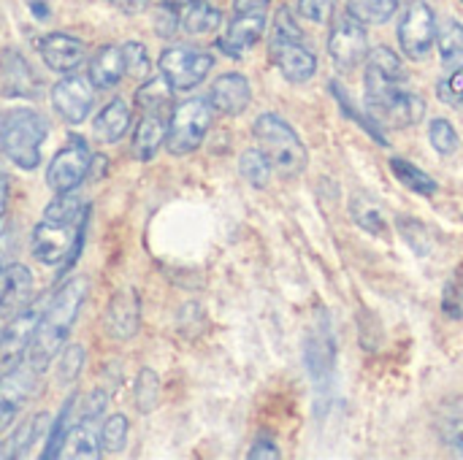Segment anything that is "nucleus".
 I'll return each instance as SVG.
<instances>
[{"mask_svg": "<svg viewBox=\"0 0 463 460\" xmlns=\"http://www.w3.org/2000/svg\"><path fill=\"white\" fill-rule=\"evenodd\" d=\"M437 95H439L442 103H448L453 108H463V70L450 73L448 79H439Z\"/></svg>", "mask_w": 463, "mask_h": 460, "instance_id": "nucleus-45", "label": "nucleus"}, {"mask_svg": "<svg viewBox=\"0 0 463 460\" xmlns=\"http://www.w3.org/2000/svg\"><path fill=\"white\" fill-rule=\"evenodd\" d=\"M336 0H298V14L315 24H326L334 14Z\"/></svg>", "mask_w": 463, "mask_h": 460, "instance_id": "nucleus-46", "label": "nucleus"}, {"mask_svg": "<svg viewBox=\"0 0 463 460\" xmlns=\"http://www.w3.org/2000/svg\"><path fill=\"white\" fill-rule=\"evenodd\" d=\"M214 106L209 103V98H187L182 100L171 117H168V133H165V149L174 157H184L193 155L203 138L212 130L214 122Z\"/></svg>", "mask_w": 463, "mask_h": 460, "instance_id": "nucleus-5", "label": "nucleus"}, {"mask_svg": "<svg viewBox=\"0 0 463 460\" xmlns=\"http://www.w3.org/2000/svg\"><path fill=\"white\" fill-rule=\"evenodd\" d=\"M46 136V117L30 106L8 108L0 117V152L19 171H35L41 165V146Z\"/></svg>", "mask_w": 463, "mask_h": 460, "instance_id": "nucleus-3", "label": "nucleus"}, {"mask_svg": "<svg viewBox=\"0 0 463 460\" xmlns=\"http://www.w3.org/2000/svg\"><path fill=\"white\" fill-rule=\"evenodd\" d=\"M128 434H130V423L122 412L103 418L100 423V450L106 453H122L128 445Z\"/></svg>", "mask_w": 463, "mask_h": 460, "instance_id": "nucleus-36", "label": "nucleus"}, {"mask_svg": "<svg viewBox=\"0 0 463 460\" xmlns=\"http://www.w3.org/2000/svg\"><path fill=\"white\" fill-rule=\"evenodd\" d=\"M266 30V11H258V14H233V19L228 22L225 33L217 38V49L231 57V60H239L244 57L263 35Z\"/></svg>", "mask_w": 463, "mask_h": 460, "instance_id": "nucleus-16", "label": "nucleus"}, {"mask_svg": "<svg viewBox=\"0 0 463 460\" xmlns=\"http://www.w3.org/2000/svg\"><path fill=\"white\" fill-rule=\"evenodd\" d=\"M76 401H79V396H76V393H71V396L62 401L60 415H57V418H54V423L49 426V437H46V445H43V453H41V458L43 460H54L65 453L68 437H71V431H73V412H76Z\"/></svg>", "mask_w": 463, "mask_h": 460, "instance_id": "nucleus-26", "label": "nucleus"}, {"mask_svg": "<svg viewBox=\"0 0 463 460\" xmlns=\"http://www.w3.org/2000/svg\"><path fill=\"white\" fill-rule=\"evenodd\" d=\"M179 19H182L179 8H176V5H168V3H163V0H160L157 11L152 14V24H155V30H157V35H160V38H171V35L179 30Z\"/></svg>", "mask_w": 463, "mask_h": 460, "instance_id": "nucleus-43", "label": "nucleus"}, {"mask_svg": "<svg viewBox=\"0 0 463 460\" xmlns=\"http://www.w3.org/2000/svg\"><path fill=\"white\" fill-rule=\"evenodd\" d=\"M52 98V108L57 111V117L68 125H81L90 111H92V100H95V87L87 76L79 73H62V79L52 87L49 92Z\"/></svg>", "mask_w": 463, "mask_h": 460, "instance_id": "nucleus-12", "label": "nucleus"}, {"mask_svg": "<svg viewBox=\"0 0 463 460\" xmlns=\"http://www.w3.org/2000/svg\"><path fill=\"white\" fill-rule=\"evenodd\" d=\"M133 404L138 415H152L160 404V374L144 366L133 380Z\"/></svg>", "mask_w": 463, "mask_h": 460, "instance_id": "nucleus-31", "label": "nucleus"}, {"mask_svg": "<svg viewBox=\"0 0 463 460\" xmlns=\"http://www.w3.org/2000/svg\"><path fill=\"white\" fill-rule=\"evenodd\" d=\"M439 437H442V442H445L453 453L463 455V407H450V409L442 412Z\"/></svg>", "mask_w": 463, "mask_h": 460, "instance_id": "nucleus-40", "label": "nucleus"}, {"mask_svg": "<svg viewBox=\"0 0 463 460\" xmlns=\"http://www.w3.org/2000/svg\"><path fill=\"white\" fill-rule=\"evenodd\" d=\"M209 103L222 117H239L252 103V87L244 73H222L209 89Z\"/></svg>", "mask_w": 463, "mask_h": 460, "instance_id": "nucleus-18", "label": "nucleus"}, {"mask_svg": "<svg viewBox=\"0 0 463 460\" xmlns=\"http://www.w3.org/2000/svg\"><path fill=\"white\" fill-rule=\"evenodd\" d=\"M442 314L463 320V266H458L442 287Z\"/></svg>", "mask_w": 463, "mask_h": 460, "instance_id": "nucleus-39", "label": "nucleus"}, {"mask_svg": "<svg viewBox=\"0 0 463 460\" xmlns=\"http://www.w3.org/2000/svg\"><path fill=\"white\" fill-rule=\"evenodd\" d=\"M30 8L35 11V16H38V19H46V16H49V8H46V3L41 5V3H35V0H30Z\"/></svg>", "mask_w": 463, "mask_h": 460, "instance_id": "nucleus-52", "label": "nucleus"}, {"mask_svg": "<svg viewBox=\"0 0 463 460\" xmlns=\"http://www.w3.org/2000/svg\"><path fill=\"white\" fill-rule=\"evenodd\" d=\"M33 298V271L11 263L0 271V317H11Z\"/></svg>", "mask_w": 463, "mask_h": 460, "instance_id": "nucleus-23", "label": "nucleus"}, {"mask_svg": "<svg viewBox=\"0 0 463 460\" xmlns=\"http://www.w3.org/2000/svg\"><path fill=\"white\" fill-rule=\"evenodd\" d=\"M179 27L190 35H214L222 27V11L206 0H195L190 5H184Z\"/></svg>", "mask_w": 463, "mask_h": 460, "instance_id": "nucleus-27", "label": "nucleus"}, {"mask_svg": "<svg viewBox=\"0 0 463 460\" xmlns=\"http://www.w3.org/2000/svg\"><path fill=\"white\" fill-rule=\"evenodd\" d=\"M391 171H393V176H396L404 187H410V190L418 192V195H437V192H439V184H437L426 171H420L418 165H412V163L404 160V157H393V160H391Z\"/></svg>", "mask_w": 463, "mask_h": 460, "instance_id": "nucleus-34", "label": "nucleus"}, {"mask_svg": "<svg viewBox=\"0 0 463 460\" xmlns=\"http://www.w3.org/2000/svg\"><path fill=\"white\" fill-rule=\"evenodd\" d=\"M214 68L212 52L195 46H168L157 57V73L168 81L174 92H187L198 87Z\"/></svg>", "mask_w": 463, "mask_h": 460, "instance_id": "nucleus-6", "label": "nucleus"}, {"mask_svg": "<svg viewBox=\"0 0 463 460\" xmlns=\"http://www.w3.org/2000/svg\"><path fill=\"white\" fill-rule=\"evenodd\" d=\"M5 209H8V176L0 168V222L5 217Z\"/></svg>", "mask_w": 463, "mask_h": 460, "instance_id": "nucleus-51", "label": "nucleus"}, {"mask_svg": "<svg viewBox=\"0 0 463 460\" xmlns=\"http://www.w3.org/2000/svg\"><path fill=\"white\" fill-rule=\"evenodd\" d=\"M122 46H125V57H128V76L130 79H146V73H149V57H146L144 43L125 41Z\"/></svg>", "mask_w": 463, "mask_h": 460, "instance_id": "nucleus-44", "label": "nucleus"}, {"mask_svg": "<svg viewBox=\"0 0 463 460\" xmlns=\"http://www.w3.org/2000/svg\"><path fill=\"white\" fill-rule=\"evenodd\" d=\"M46 423H49V418L46 415H35V418H30V420H24L11 437H8V442H5V450H3V458H22L38 439H41V434H43V428H46Z\"/></svg>", "mask_w": 463, "mask_h": 460, "instance_id": "nucleus-32", "label": "nucleus"}, {"mask_svg": "<svg viewBox=\"0 0 463 460\" xmlns=\"http://www.w3.org/2000/svg\"><path fill=\"white\" fill-rule=\"evenodd\" d=\"M429 141H431V146H434L442 157L456 155V152H458V144H461L456 127H453L448 119H434V122L429 125Z\"/></svg>", "mask_w": 463, "mask_h": 460, "instance_id": "nucleus-42", "label": "nucleus"}, {"mask_svg": "<svg viewBox=\"0 0 463 460\" xmlns=\"http://www.w3.org/2000/svg\"><path fill=\"white\" fill-rule=\"evenodd\" d=\"M87 79L92 81L95 89H114L117 84H122V79H128L125 46H122V43L100 46V49L90 57Z\"/></svg>", "mask_w": 463, "mask_h": 460, "instance_id": "nucleus-21", "label": "nucleus"}, {"mask_svg": "<svg viewBox=\"0 0 463 460\" xmlns=\"http://www.w3.org/2000/svg\"><path fill=\"white\" fill-rule=\"evenodd\" d=\"M8 255H11V233L8 230H0V271L8 263Z\"/></svg>", "mask_w": 463, "mask_h": 460, "instance_id": "nucleus-50", "label": "nucleus"}, {"mask_svg": "<svg viewBox=\"0 0 463 460\" xmlns=\"http://www.w3.org/2000/svg\"><path fill=\"white\" fill-rule=\"evenodd\" d=\"M103 3H109L111 8H117L125 16H138L152 5V0H103Z\"/></svg>", "mask_w": 463, "mask_h": 460, "instance_id": "nucleus-47", "label": "nucleus"}, {"mask_svg": "<svg viewBox=\"0 0 463 460\" xmlns=\"http://www.w3.org/2000/svg\"><path fill=\"white\" fill-rule=\"evenodd\" d=\"M38 54L54 73H73L87 60V43L71 33H46L38 38Z\"/></svg>", "mask_w": 463, "mask_h": 460, "instance_id": "nucleus-15", "label": "nucleus"}, {"mask_svg": "<svg viewBox=\"0 0 463 460\" xmlns=\"http://www.w3.org/2000/svg\"><path fill=\"white\" fill-rule=\"evenodd\" d=\"M141 325V298L138 290L125 287L119 290L106 306V331L117 342H130Z\"/></svg>", "mask_w": 463, "mask_h": 460, "instance_id": "nucleus-17", "label": "nucleus"}, {"mask_svg": "<svg viewBox=\"0 0 463 460\" xmlns=\"http://www.w3.org/2000/svg\"><path fill=\"white\" fill-rule=\"evenodd\" d=\"M328 54L339 70H355L369 57V35L358 19L350 14L339 16L328 35Z\"/></svg>", "mask_w": 463, "mask_h": 460, "instance_id": "nucleus-10", "label": "nucleus"}, {"mask_svg": "<svg viewBox=\"0 0 463 460\" xmlns=\"http://www.w3.org/2000/svg\"><path fill=\"white\" fill-rule=\"evenodd\" d=\"M168 117L171 111H141V119L136 122L130 141V152L138 163H149L165 144Z\"/></svg>", "mask_w": 463, "mask_h": 460, "instance_id": "nucleus-22", "label": "nucleus"}, {"mask_svg": "<svg viewBox=\"0 0 463 460\" xmlns=\"http://www.w3.org/2000/svg\"><path fill=\"white\" fill-rule=\"evenodd\" d=\"M252 136L258 141V149L271 163V171H277L285 179H296L307 171L309 155L301 141V136L279 117V114H260L252 122Z\"/></svg>", "mask_w": 463, "mask_h": 460, "instance_id": "nucleus-4", "label": "nucleus"}, {"mask_svg": "<svg viewBox=\"0 0 463 460\" xmlns=\"http://www.w3.org/2000/svg\"><path fill=\"white\" fill-rule=\"evenodd\" d=\"M366 111L372 117V122L377 127L385 130H402V127H412L426 117V103L418 92H412L410 87L396 89L393 95L377 100V103H366Z\"/></svg>", "mask_w": 463, "mask_h": 460, "instance_id": "nucleus-11", "label": "nucleus"}, {"mask_svg": "<svg viewBox=\"0 0 463 460\" xmlns=\"http://www.w3.org/2000/svg\"><path fill=\"white\" fill-rule=\"evenodd\" d=\"M38 374L30 366H16L5 374H0V434L19 418L22 407L35 390Z\"/></svg>", "mask_w": 463, "mask_h": 460, "instance_id": "nucleus-14", "label": "nucleus"}, {"mask_svg": "<svg viewBox=\"0 0 463 460\" xmlns=\"http://www.w3.org/2000/svg\"><path fill=\"white\" fill-rule=\"evenodd\" d=\"M269 54L274 60V65L279 68V73L293 81V84H304L315 76L317 70V57L312 49L304 46V41H288V43H271Z\"/></svg>", "mask_w": 463, "mask_h": 460, "instance_id": "nucleus-19", "label": "nucleus"}, {"mask_svg": "<svg viewBox=\"0 0 463 460\" xmlns=\"http://www.w3.org/2000/svg\"><path fill=\"white\" fill-rule=\"evenodd\" d=\"M84 298H87V279L73 277L46 301L38 331H35L33 344L24 358L35 374H43L52 366V361H57L60 350L65 347V339L71 336V331L76 325Z\"/></svg>", "mask_w": 463, "mask_h": 460, "instance_id": "nucleus-2", "label": "nucleus"}, {"mask_svg": "<svg viewBox=\"0 0 463 460\" xmlns=\"http://www.w3.org/2000/svg\"><path fill=\"white\" fill-rule=\"evenodd\" d=\"M87 361V350L81 344H68L65 350H60L57 355V382L60 385H73L84 369Z\"/></svg>", "mask_w": 463, "mask_h": 460, "instance_id": "nucleus-38", "label": "nucleus"}, {"mask_svg": "<svg viewBox=\"0 0 463 460\" xmlns=\"http://www.w3.org/2000/svg\"><path fill=\"white\" fill-rule=\"evenodd\" d=\"M87 225L90 206H84L76 192L54 195L30 233L33 258L41 266H60V274H65V268H71L84 249Z\"/></svg>", "mask_w": 463, "mask_h": 460, "instance_id": "nucleus-1", "label": "nucleus"}, {"mask_svg": "<svg viewBox=\"0 0 463 460\" xmlns=\"http://www.w3.org/2000/svg\"><path fill=\"white\" fill-rule=\"evenodd\" d=\"M396 228H399L402 239L410 244V249H412L418 258H426V255H431L434 239H431L429 228H426L420 220H415V217H399V220H396Z\"/></svg>", "mask_w": 463, "mask_h": 460, "instance_id": "nucleus-37", "label": "nucleus"}, {"mask_svg": "<svg viewBox=\"0 0 463 460\" xmlns=\"http://www.w3.org/2000/svg\"><path fill=\"white\" fill-rule=\"evenodd\" d=\"M239 174L255 187L263 190L271 182V163L266 160V155L255 146V149H244L239 157Z\"/></svg>", "mask_w": 463, "mask_h": 460, "instance_id": "nucleus-35", "label": "nucleus"}, {"mask_svg": "<svg viewBox=\"0 0 463 460\" xmlns=\"http://www.w3.org/2000/svg\"><path fill=\"white\" fill-rule=\"evenodd\" d=\"M350 217L358 222V228H364L372 236H385V230H388L383 206L377 201H372L369 195H364V192L353 195V201H350Z\"/></svg>", "mask_w": 463, "mask_h": 460, "instance_id": "nucleus-29", "label": "nucleus"}, {"mask_svg": "<svg viewBox=\"0 0 463 460\" xmlns=\"http://www.w3.org/2000/svg\"><path fill=\"white\" fill-rule=\"evenodd\" d=\"M366 103L380 100L385 95H391L393 89L407 87V70L399 60V54L388 46L374 49L366 57Z\"/></svg>", "mask_w": 463, "mask_h": 460, "instance_id": "nucleus-13", "label": "nucleus"}, {"mask_svg": "<svg viewBox=\"0 0 463 460\" xmlns=\"http://www.w3.org/2000/svg\"><path fill=\"white\" fill-rule=\"evenodd\" d=\"M399 46L404 52V57L420 62L429 57L431 46L437 43V19L434 11L426 0H412L399 22Z\"/></svg>", "mask_w": 463, "mask_h": 460, "instance_id": "nucleus-9", "label": "nucleus"}, {"mask_svg": "<svg viewBox=\"0 0 463 460\" xmlns=\"http://www.w3.org/2000/svg\"><path fill=\"white\" fill-rule=\"evenodd\" d=\"M334 361H336V344L328 328V320H323L315 333L307 339V366L320 390H326L334 380Z\"/></svg>", "mask_w": 463, "mask_h": 460, "instance_id": "nucleus-20", "label": "nucleus"}, {"mask_svg": "<svg viewBox=\"0 0 463 460\" xmlns=\"http://www.w3.org/2000/svg\"><path fill=\"white\" fill-rule=\"evenodd\" d=\"M399 11V0H347V14L361 24H385Z\"/></svg>", "mask_w": 463, "mask_h": 460, "instance_id": "nucleus-33", "label": "nucleus"}, {"mask_svg": "<svg viewBox=\"0 0 463 460\" xmlns=\"http://www.w3.org/2000/svg\"><path fill=\"white\" fill-rule=\"evenodd\" d=\"M288 41H304V30L296 22L293 11L288 5L277 8L271 22V43H288Z\"/></svg>", "mask_w": 463, "mask_h": 460, "instance_id": "nucleus-41", "label": "nucleus"}, {"mask_svg": "<svg viewBox=\"0 0 463 460\" xmlns=\"http://www.w3.org/2000/svg\"><path fill=\"white\" fill-rule=\"evenodd\" d=\"M437 43H439L442 68L450 73L463 70V24L458 19H445L437 27Z\"/></svg>", "mask_w": 463, "mask_h": 460, "instance_id": "nucleus-28", "label": "nucleus"}, {"mask_svg": "<svg viewBox=\"0 0 463 460\" xmlns=\"http://www.w3.org/2000/svg\"><path fill=\"white\" fill-rule=\"evenodd\" d=\"M163 3H168V5H176V8H184V5H190V3H195V0H163Z\"/></svg>", "mask_w": 463, "mask_h": 460, "instance_id": "nucleus-53", "label": "nucleus"}, {"mask_svg": "<svg viewBox=\"0 0 463 460\" xmlns=\"http://www.w3.org/2000/svg\"><path fill=\"white\" fill-rule=\"evenodd\" d=\"M43 306H46L43 298H30L19 312L11 314V320L0 331V374L16 369L27 358V350L38 331Z\"/></svg>", "mask_w": 463, "mask_h": 460, "instance_id": "nucleus-7", "label": "nucleus"}, {"mask_svg": "<svg viewBox=\"0 0 463 460\" xmlns=\"http://www.w3.org/2000/svg\"><path fill=\"white\" fill-rule=\"evenodd\" d=\"M90 165H92V149H90L87 138L71 136L65 141V146L46 165V184H49V190L54 195L76 192L84 184V179L90 176Z\"/></svg>", "mask_w": 463, "mask_h": 460, "instance_id": "nucleus-8", "label": "nucleus"}, {"mask_svg": "<svg viewBox=\"0 0 463 460\" xmlns=\"http://www.w3.org/2000/svg\"><path fill=\"white\" fill-rule=\"evenodd\" d=\"M130 122H133V111L128 106L125 98H111L95 117L92 122V136L98 144H117L128 130H130Z\"/></svg>", "mask_w": 463, "mask_h": 460, "instance_id": "nucleus-24", "label": "nucleus"}, {"mask_svg": "<svg viewBox=\"0 0 463 460\" xmlns=\"http://www.w3.org/2000/svg\"><path fill=\"white\" fill-rule=\"evenodd\" d=\"M136 106L141 111H174V89L163 76L146 79L136 89Z\"/></svg>", "mask_w": 463, "mask_h": 460, "instance_id": "nucleus-30", "label": "nucleus"}, {"mask_svg": "<svg viewBox=\"0 0 463 460\" xmlns=\"http://www.w3.org/2000/svg\"><path fill=\"white\" fill-rule=\"evenodd\" d=\"M100 423L103 418H90V415H81V420L73 426L71 437H68V445L71 447L65 455L68 458H100L103 450H100Z\"/></svg>", "mask_w": 463, "mask_h": 460, "instance_id": "nucleus-25", "label": "nucleus"}, {"mask_svg": "<svg viewBox=\"0 0 463 460\" xmlns=\"http://www.w3.org/2000/svg\"><path fill=\"white\" fill-rule=\"evenodd\" d=\"M250 460H277L279 458V450H277V445L271 442V439H258L255 442V447L250 450V455H247Z\"/></svg>", "mask_w": 463, "mask_h": 460, "instance_id": "nucleus-48", "label": "nucleus"}, {"mask_svg": "<svg viewBox=\"0 0 463 460\" xmlns=\"http://www.w3.org/2000/svg\"><path fill=\"white\" fill-rule=\"evenodd\" d=\"M271 0H233V14H258L266 11Z\"/></svg>", "mask_w": 463, "mask_h": 460, "instance_id": "nucleus-49", "label": "nucleus"}]
</instances>
